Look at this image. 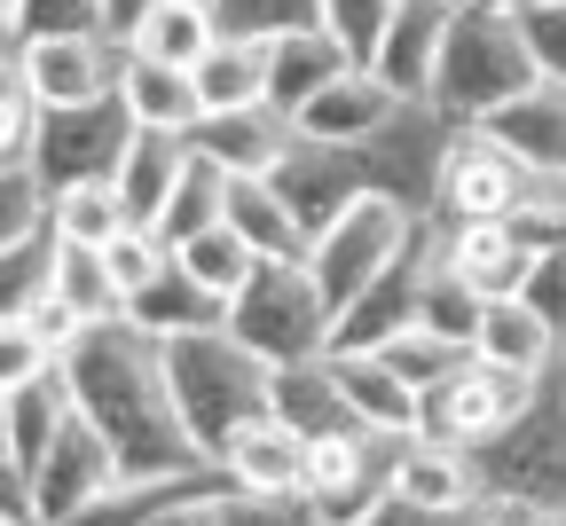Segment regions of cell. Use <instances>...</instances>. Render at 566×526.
Masks as SVG:
<instances>
[{"mask_svg": "<svg viewBox=\"0 0 566 526\" xmlns=\"http://www.w3.org/2000/svg\"><path fill=\"white\" fill-rule=\"evenodd\" d=\"M118 103L134 111V126L150 134H197L205 118V95H197V71L189 63H158V55H134L126 48V71H118Z\"/></svg>", "mask_w": 566, "mask_h": 526, "instance_id": "obj_18", "label": "cell"}, {"mask_svg": "<svg viewBox=\"0 0 566 526\" xmlns=\"http://www.w3.org/2000/svg\"><path fill=\"white\" fill-rule=\"evenodd\" d=\"M40 369H55V354L32 338V323H0V393H17V386H32Z\"/></svg>", "mask_w": 566, "mask_h": 526, "instance_id": "obj_45", "label": "cell"}, {"mask_svg": "<svg viewBox=\"0 0 566 526\" xmlns=\"http://www.w3.org/2000/svg\"><path fill=\"white\" fill-rule=\"evenodd\" d=\"M55 298H71L87 323H118L126 315V291L111 283V260L103 244H55V275H48Z\"/></svg>", "mask_w": 566, "mask_h": 526, "instance_id": "obj_34", "label": "cell"}, {"mask_svg": "<svg viewBox=\"0 0 566 526\" xmlns=\"http://www.w3.org/2000/svg\"><path fill=\"white\" fill-rule=\"evenodd\" d=\"M212 40H221V17H212V0H158L150 17L134 24V55H158V63H197Z\"/></svg>", "mask_w": 566, "mask_h": 526, "instance_id": "obj_32", "label": "cell"}, {"mask_svg": "<svg viewBox=\"0 0 566 526\" xmlns=\"http://www.w3.org/2000/svg\"><path fill=\"white\" fill-rule=\"evenodd\" d=\"M520 32H527V55H535L543 80H566V0H551V9H527Z\"/></svg>", "mask_w": 566, "mask_h": 526, "instance_id": "obj_46", "label": "cell"}, {"mask_svg": "<svg viewBox=\"0 0 566 526\" xmlns=\"http://www.w3.org/2000/svg\"><path fill=\"white\" fill-rule=\"evenodd\" d=\"M401 111H409V103L378 80L370 63H346L323 95H307V103L292 111V134H307V141H370V134L394 126Z\"/></svg>", "mask_w": 566, "mask_h": 526, "instance_id": "obj_14", "label": "cell"}, {"mask_svg": "<svg viewBox=\"0 0 566 526\" xmlns=\"http://www.w3.org/2000/svg\"><path fill=\"white\" fill-rule=\"evenodd\" d=\"M543 378H520V369H495V361H464L457 378H441L433 393H424V409H417V432H433V440H457V448H480V440H495L520 409H527V393H535Z\"/></svg>", "mask_w": 566, "mask_h": 526, "instance_id": "obj_10", "label": "cell"}, {"mask_svg": "<svg viewBox=\"0 0 566 526\" xmlns=\"http://www.w3.org/2000/svg\"><path fill=\"white\" fill-rule=\"evenodd\" d=\"M55 275V236H17V244H0V323H24L32 315V298L48 291Z\"/></svg>", "mask_w": 566, "mask_h": 526, "instance_id": "obj_36", "label": "cell"}, {"mask_svg": "<svg viewBox=\"0 0 566 526\" xmlns=\"http://www.w3.org/2000/svg\"><path fill=\"white\" fill-rule=\"evenodd\" d=\"M480 315H488V298L464 283V275H449L441 260L424 267V298H417V323L424 330H441V338H457V346H472V330H480Z\"/></svg>", "mask_w": 566, "mask_h": 526, "instance_id": "obj_37", "label": "cell"}, {"mask_svg": "<svg viewBox=\"0 0 566 526\" xmlns=\"http://www.w3.org/2000/svg\"><path fill=\"white\" fill-rule=\"evenodd\" d=\"M488 511V503H480ZM480 511H433V503H409V495H394L370 526H480Z\"/></svg>", "mask_w": 566, "mask_h": 526, "instance_id": "obj_49", "label": "cell"}, {"mask_svg": "<svg viewBox=\"0 0 566 526\" xmlns=\"http://www.w3.org/2000/svg\"><path fill=\"white\" fill-rule=\"evenodd\" d=\"M189 71H197L205 111H244V103H268V40L221 32V40H212Z\"/></svg>", "mask_w": 566, "mask_h": 526, "instance_id": "obj_28", "label": "cell"}, {"mask_svg": "<svg viewBox=\"0 0 566 526\" xmlns=\"http://www.w3.org/2000/svg\"><path fill=\"white\" fill-rule=\"evenodd\" d=\"M118 229H134L118 181H63V189H48V236L55 244H111Z\"/></svg>", "mask_w": 566, "mask_h": 526, "instance_id": "obj_30", "label": "cell"}, {"mask_svg": "<svg viewBox=\"0 0 566 526\" xmlns=\"http://www.w3.org/2000/svg\"><path fill=\"white\" fill-rule=\"evenodd\" d=\"M17 71H24V87L40 95V111H63V103H103V95H118L126 40H111V32L24 40V48H17Z\"/></svg>", "mask_w": 566, "mask_h": 526, "instance_id": "obj_12", "label": "cell"}, {"mask_svg": "<svg viewBox=\"0 0 566 526\" xmlns=\"http://www.w3.org/2000/svg\"><path fill=\"white\" fill-rule=\"evenodd\" d=\"M40 141V95L24 87L17 63H0V166H32Z\"/></svg>", "mask_w": 566, "mask_h": 526, "instance_id": "obj_40", "label": "cell"}, {"mask_svg": "<svg viewBox=\"0 0 566 526\" xmlns=\"http://www.w3.org/2000/svg\"><path fill=\"white\" fill-rule=\"evenodd\" d=\"M0 63H17V40H0Z\"/></svg>", "mask_w": 566, "mask_h": 526, "instance_id": "obj_54", "label": "cell"}, {"mask_svg": "<svg viewBox=\"0 0 566 526\" xmlns=\"http://www.w3.org/2000/svg\"><path fill=\"white\" fill-rule=\"evenodd\" d=\"M48 229V181L32 166H0V244Z\"/></svg>", "mask_w": 566, "mask_h": 526, "instance_id": "obj_42", "label": "cell"}, {"mask_svg": "<svg viewBox=\"0 0 566 526\" xmlns=\"http://www.w3.org/2000/svg\"><path fill=\"white\" fill-rule=\"evenodd\" d=\"M331 369H338V393L354 409V424H370V432H417V393L394 378V361L370 354V346H331Z\"/></svg>", "mask_w": 566, "mask_h": 526, "instance_id": "obj_24", "label": "cell"}, {"mask_svg": "<svg viewBox=\"0 0 566 526\" xmlns=\"http://www.w3.org/2000/svg\"><path fill=\"white\" fill-rule=\"evenodd\" d=\"M229 330H237L268 369H283V361L331 354L338 315H331V298H323V283H315L307 260H260V275L229 298Z\"/></svg>", "mask_w": 566, "mask_h": 526, "instance_id": "obj_5", "label": "cell"}, {"mask_svg": "<svg viewBox=\"0 0 566 526\" xmlns=\"http://www.w3.org/2000/svg\"><path fill=\"white\" fill-rule=\"evenodd\" d=\"M433 260L449 275H464L480 298H512L535 267V252L512 236V220H449V229L433 220Z\"/></svg>", "mask_w": 566, "mask_h": 526, "instance_id": "obj_15", "label": "cell"}, {"mask_svg": "<svg viewBox=\"0 0 566 526\" xmlns=\"http://www.w3.org/2000/svg\"><path fill=\"white\" fill-rule=\"evenodd\" d=\"M24 323H32V338H40L48 354H63L71 338H80V330H87V315H80V307H71V298H55V291H40V298H32V315H24Z\"/></svg>", "mask_w": 566, "mask_h": 526, "instance_id": "obj_48", "label": "cell"}, {"mask_svg": "<svg viewBox=\"0 0 566 526\" xmlns=\"http://www.w3.org/2000/svg\"><path fill=\"white\" fill-rule=\"evenodd\" d=\"M221 480L229 487H307V432H292L275 409L237 424V440L221 448Z\"/></svg>", "mask_w": 566, "mask_h": 526, "instance_id": "obj_23", "label": "cell"}, {"mask_svg": "<svg viewBox=\"0 0 566 526\" xmlns=\"http://www.w3.org/2000/svg\"><path fill=\"white\" fill-rule=\"evenodd\" d=\"M424 267H433V220H424V236L354 298V307L338 315V338L331 346H386V338H401L409 323H417V298H424Z\"/></svg>", "mask_w": 566, "mask_h": 526, "instance_id": "obj_16", "label": "cell"}, {"mask_svg": "<svg viewBox=\"0 0 566 526\" xmlns=\"http://www.w3.org/2000/svg\"><path fill=\"white\" fill-rule=\"evenodd\" d=\"M189 141L205 149L212 166H229V173H275L283 141H292V118H283L275 103H244V111H205Z\"/></svg>", "mask_w": 566, "mask_h": 526, "instance_id": "obj_22", "label": "cell"}, {"mask_svg": "<svg viewBox=\"0 0 566 526\" xmlns=\"http://www.w3.org/2000/svg\"><path fill=\"white\" fill-rule=\"evenodd\" d=\"M480 526H558L551 511H535V503H488L480 511Z\"/></svg>", "mask_w": 566, "mask_h": 526, "instance_id": "obj_51", "label": "cell"}, {"mask_svg": "<svg viewBox=\"0 0 566 526\" xmlns=\"http://www.w3.org/2000/svg\"><path fill=\"white\" fill-rule=\"evenodd\" d=\"M558 526H566V518H558Z\"/></svg>", "mask_w": 566, "mask_h": 526, "instance_id": "obj_56", "label": "cell"}, {"mask_svg": "<svg viewBox=\"0 0 566 526\" xmlns=\"http://www.w3.org/2000/svg\"><path fill=\"white\" fill-rule=\"evenodd\" d=\"M558 393H566V361H558Z\"/></svg>", "mask_w": 566, "mask_h": 526, "instance_id": "obj_55", "label": "cell"}, {"mask_svg": "<svg viewBox=\"0 0 566 526\" xmlns=\"http://www.w3.org/2000/svg\"><path fill=\"white\" fill-rule=\"evenodd\" d=\"M134 134H142V126H134V111H126L118 95H103V103H63V111H40L32 173H40L48 189H63V181H111Z\"/></svg>", "mask_w": 566, "mask_h": 526, "instance_id": "obj_9", "label": "cell"}, {"mask_svg": "<svg viewBox=\"0 0 566 526\" xmlns=\"http://www.w3.org/2000/svg\"><path fill=\"white\" fill-rule=\"evenodd\" d=\"M63 386H71V409L87 424H103V440L118 448V472L126 480H158V472H197L212 464L205 448L189 440L181 409H174V386H166V346L150 330H134L126 315L118 323H87L55 354Z\"/></svg>", "mask_w": 566, "mask_h": 526, "instance_id": "obj_1", "label": "cell"}, {"mask_svg": "<svg viewBox=\"0 0 566 526\" xmlns=\"http://www.w3.org/2000/svg\"><path fill=\"white\" fill-rule=\"evenodd\" d=\"M229 229L252 236L260 260H307V229H300V212L283 204V189L268 173H229Z\"/></svg>", "mask_w": 566, "mask_h": 526, "instance_id": "obj_27", "label": "cell"}, {"mask_svg": "<svg viewBox=\"0 0 566 526\" xmlns=\"http://www.w3.org/2000/svg\"><path fill=\"white\" fill-rule=\"evenodd\" d=\"M354 55L323 32V24H307V32H283V40H268V103L292 118L307 95H323L338 71H346Z\"/></svg>", "mask_w": 566, "mask_h": 526, "instance_id": "obj_26", "label": "cell"}, {"mask_svg": "<svg viewBox=\"0 0 566 526\" xmlns=\"http://www.w3.org/2000/svg\"><path fill=\"white\" fill-rule=\"evenodd\" d=\"M527 80H535V55H527L520 17L488 9V0H457V24H449V48H441V71H433V95L424 103H433L449 126H480Z\"/></svg>", "mask_w": 566, "mask_h": 526, "instance_id": "obj_3", "label": "cell"}, {"mask_svg": "<svg viewBox=\"0 0 566 526\" xmlns=\"http://www.w3.org/2000/svg\"><path fill=\"white\" fill-rule=\"evenodd\" d=\"M543 189V173L520 158L512 141H495L488 126H449L441 173H433V212L424 220H512L527 197Z\"/></svg>", "mask_w": 566, "mask_h": 526, "instance_id": "obj_7", "label": "cell"}, {"mask_svg": "<svg viewBox=\"0 0 566 526\" xmlns=\"http://www.w3.org/2000/svg\"><path fill=\"white\" fill-rule=\"evenodd\" d=\"M488 9H512V17H527V9H551V0H488Z\"/></svg>", "mask_w": 566, "mask_h": 526, "instance_id": "obj_53", "label": "cell"}, {"mask_svg": "<svg viewBox=\"0 0 566 526\" xmlns=\"http://www.w3.org/2000/svg\"><path fill=\"white\" fill-rule=\"evenodd\" d=\"M394 495L433 503V511H480V503H488V495H480V464H472V448L433 440V432H409V440H401Z\"/></svg>", "mask_w": 566, "mask_h": 526, "instance_id": "obj_19", "label": "cell"}, {"mask_svg": "<svg viewBox=\"0 0 566 526\" xmlns=\"http://www.w3.org/2000/svg\"><path fill=\"white\" fill-rule=\"evenodd\" d=\"M480 464V495L488 503H535L551 518H566V393H558V369L527 393V409L472 448Z\"/></svg>", "mask_w": 566, "mask_h": 526, "instance_id": "obj_4", "label": "cell"}, {"mask_svg": "<svg viewBox=\"0 0 566 526\" xmlns=\"http://www.w3.org/2000/svg\"><path fill=\"white\" fill-rule=\"evenodd\" d=\"M71 32H103V0H24L17 48L24 40H71Z\"/></svg>", "mask_w": 566, "mask_h": 526, "instance_id": "obj_43", "label": "cell"}, {"mask_svg": "<svg viewBox=\"0 0 566 526\" xmlns=\"http://www.w3.org/2000/svg\"><path fill=\"white\" fill-rule=\"evenodd\" d=\"M0 526H40L32 518V480H24L17 448H9V409H0Z\"/></svg>", "mask_w": 566, "mask_h": 526, "instance_id": "obj_47", "label": "cell"}, {"mask_svg": "<svg viewBox=\"0 0 566 526\" xmlns=\"http://www.w3.org/2000/svg\"><path fill=\"white\" fill-rule=\"evenodd\" d=\"M370 354H386V361H394V378H401L417 401L472 361V346H457V338H441V330H424V323H409L401 338H386V346H370Z\"/></svg>", "mask_w": 566, "mask_h": 526, "instance_id": "obj_35", "label": "cell"}, {"mask_svg": "<svg viewBox=\"0 0 566 526\" xmlns=\"http://www.w3.org/2000/svg\"><path fill=\"white\" fill-rule=\"evenodd\" d=\"M17 17H24V0H0V40H17Z\"/></svg>", "mask_w": 566, "mask_h": 526, "instance_id": "obj_52", "label": "cell"}, {"mask_svg": "<svg viewBox=\"0 0 566 526\" xmlns=\"http://www.w3.org/2000/svg\"><path fill=\"white\" fill-rule=\"evenodd\" d=\"M472 354L495 361V369H520V378H551V369L566 361V338L512 291V298H488V315L472 330Z\"/></svg>", "mask_w": 566, "mask_h": 526, "instance_id": "obj_20", "label": "cell"}, {"mask_svg": "<svg viewBox=\"0 0 566 526\" xmlns=\"http://www.w3.org/2000/svg\"><path fill=\"white\" fill-rule=\"evenodd\" d=\"M126 323L150 330V338L166 346V338H189V330H221V323H229V298H212L181 260H166L150 283L126 298Z\"/></svg>", "mask_w": 566, "mask_h": 526, "instance_id": "obj_21", "label": "cell"}, {"mask_svg": "<svg viewBox=\"0 0 566 526\" xmlns=\"http://www.w3.org/2000/svg\"><path fill=\"white\" fill-rule=\"evenodd\" d=\"M221 526H323V511L307 487H229Z\"/></svg>", "mask_w": 566, "mask_h": 526, "instance_id": "obj_38", "label": "cell"}, {"mask_svg": "<svg viewBox=\"0 0 566 526\" xmlns=\"http://www.w3.org/2000/svg\"><path fill=\"white\" fill-rule=\"evenodd\" d=\"M520 298H527V307H535L558 338H566V244H558V252H535V267H527Z\"/></svg>", "mask_w": 566, "mask_h": 526, "instance_id": "obj_44", "label": "cell"}, {"mask_svg": "<svg viewBox=\"0 0 566 526\" xmlns=\"http://www.w3.org/2000/svg\"><path fill=\"white\" fill-rule=\"evenodd\" d=\"M417 236H424V212H409V204L386 197V189L354 197V204L331 220V229H315L307 267H315V283H323V298H331V315H346L354 298H363Z\"/></svg>", "mask_w": 566, "mask_h": 526, "instance_id": "obj_6", "label": "cell"}, {"mask_svg": "<svg viewBox=\"0 0 566 526\" xmlns=\"http://www.w3.org/2000/svg\"><path fill=\"white\" fill-rule=\"evenodd\" d=\"M268 409L292 424V432H307V440L354 432V409H346V393H338L331 354H315V361H283V369H275V386H268Z\"/></svg>", "mask_w": 566, "mask_h": 526, "instance_id": "obj_25", "label": "cell"}, {"mask_svg": "<svg viewBox=\"0 0 566 526\" xmlns=\"http://www.w3.org/2000/svg\"><path fill=\"white\" fill-rule=\"evenodd\" d=\"M174 260L212 291V298H237L252 275H260V252H252V236H237L229 220H212V229H197L189 244H174Z\"/></svg>", "mask_w": 566, "mask_h": 526, "instance_id": "obj_33", "label": "cell"}, {"mask_svg": "<svg viewBox=\"0 0 566 526\" xmlns=\"http://www.w3.org/2000/svg\"><path fill=\"white\" fill-rule=\"evenodd\" d=\"M394 9H401V0H323V32H331L354 63H370L378 40H386V24H394Z\"/></svg>", "mask_w": 566, "mask_h": 526, "instance_id": "obj_41", "label": "cell"}, {"mask_svg": "<svg viewBox=\"0 0 566 526\" xmlns=\"http://www.w3.org/2000/svg\"><path fill=\"white\" fill-rule=\"evenodd\" d=\"M401 440L409 432H370V424L331 432V440H307V495H315L323 526H370L394 503Z\"/></svg>", "mask_w": 566, "mask_h": 526, "instance_id": "obj_8", "label": "cell"}, {"mask_svg": "<svg viewBox=\"0 0 566 526\" xmlns=\"http://www.w3.org/2000/svg\"><path fill=\"white\" fill-rule=\"evenodd\" d=\"M480 126H488L495 141H512L543 181H566V80H543V71H535V80H527L504 111H488Z\"/></svg>", "mask_w": 566, "mask_h": 526, "instance_id": "obj_17", "label": "cell"}, {"mask_svg": "<svg viewBox=\"0 0 566 526\" xmlns=\"http://www.w3.org/2000/svg\"><path fill=\"white\" fill-rule=\"evenodd\" d=\"M111 480H126L118 472V448L103 440V424H87L80 409H71L63 432L48 440V456L32 464V518L40 526H63L71 511H87Z\"/></svg>", "mask_w": 566, "mask_h": 526, "instance_id": "obj_11", "label": "cell"}, {"mask_svg": "<svg viewBox=\"0 0 566 526\" xmlns=\"http://www.w3.org/2000/svg\"><path fill=\"white\" fill-rule=\"evenodd\" d=\"M166 386H174V409L189 424V440L221 464V448L237 440V424L268 417V386L275 369L221 323V330H189V338H166Z\"/></svg>", "mask_w": 566, "mask_h": 526, "instance_id": "obj_2", "label": "cell"}, {"mask_svg": "<svg viewBox=\"0 0 566 526\" xmlns=\"http://www.w3.org/2000/svg\"><path fill=\"white\" fill-rule=\"evenodd\" d=\"M181 158H189V141L181 134H150L142 126L134 141H126V158H118V197H126V212L150 229V220L166 212V197H174V181H181Z\"/></svg>", "mask_w": 566, "mask_h": 526, "instance_id": "obj_29", "label": "cell"}, {"mask_svg": "<svg viewBox=\"0 0 566 526\" xmlns=\"http://www.w3.org/2000/svg\"><path fill=\"white\" fill-rule=\"evenodd\" d=\"M229 212V166H212L205 149L189 141V158H181V181H174V197H166V212L150 220V229L166 236V244H189L197 229H212V220Z\"/></svg>", "mask_w": 566, "mask_h": 526, "instance_id": "obj_31", "label": "cell"}, {"mask_svg": "<svg viewBox=\"0 0 566 526\" xmlns=\"http://www.w3.org/2000/svg\"><path fill=\"white\" fill-rule=\"evenodd\" d=\"M150 9H158V0H103V32L111 40H134V24L150 17Z\"/></svg>", "mask_w": 566, "mask_h": 526, "instance_id": "obj_50", "label": "cell"}, {"mask_svg": "<svg viewBox=\"0 0 566 526\" xmlns=\"http://www.w3.org/2000/svg\"><path fill=\"white\" fill-rule=\"evenodd\" d=\"M449 24H457V0H401L370 71L401 95V103H424L433 95V71H441V48H449Z\"/></svg>", "mask_w": 566, "mask_h": 526, "instance_id": "obj_13", "label": "cell"}, {"mask_svg": "<svg viewBox=\"0 0 566 526\" xmlns=\"http://www.w3.org/2000/svg\"><path fill=\"white\" fill-rule=\"evenodd\" d=\"M212 17H221V32H244V40H283L323 24V0H212Z\"/></svg>", "mask_w": 566, "mask_h": 526, "instance_id": "obj_39", "label": "cell"}]
</instances>
